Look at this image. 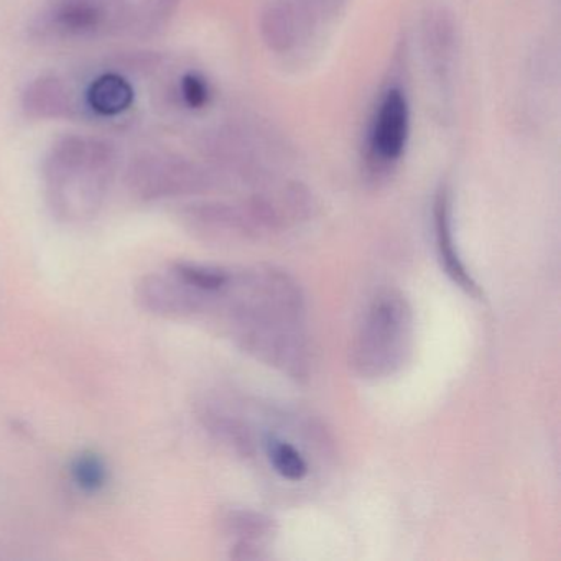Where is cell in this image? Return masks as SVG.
<instances>
[{
  "label": "cell",
  "mask_w": 561,
  "mask_h": 561,
  "mask_svg": "<svg viewBox=\"0 0 561 561\" xmlns=\"http://www.w3.org/2000/svg\"><path fill=\"white\" fill-rule=\"evenodd\" d=\"M412 344V307L400 291H386L373 301L354 336L351 367L360 379H387L405 366Z\"/></svg>",
  "instance_id": "cell-3"
},
{
  "label": "cell",
  "mask_w": 561,
  "mask_h": 561,
  "mask_svg": "<svg viewBox=\"0 0 561 561\" xmlns=\"http://www.w3.org/2000/svg\"><path fill=\"white\" fill-rule=\"evenodd\" d=\"M298 11L317 28L318 22L330 21L340 14L346 0H294Z\"/></svg>",
  "instance_id": "cell-14"
},
{
  "label": "cell",
  "mask_w": 561,
  "mask_h": 561,
  "mask_svg": "<svg viewBox=\"0 0 561 561\" xmlns=\"http://www.w3.org/2000/svg\"><path fill=\"white\" fill-rule=\"evenodd\" d=\"M225 534L236 538L231 557L236 560H261L267 558L262 548V540L271 537L275 531V524L271 517L261 512L248 508H232L221 518Z\"/></svg>",
  "instance_id": "cell-8"
},
{
  "label": "cell",
  "mask_w": 561,
  "mask_h": 561,
  "mask_svg": "<svg viewBox=\"0 0 561 561\" xmlns=\"http://www.w3.org/2000/svg\"><path fill=\"white\" fill-rule=\"evenodd\" d=\"M433 225H435L436 252H438L443 271L451 278L453 284L458 285L469 297H481V288L476 284L456 251L455 239H453L451 198L448 190H439L436 195L435 206H433Z\"/></svg>",
  "instance_id": "cell-7"
},
{
  "label": "cell",
  "mask_w": 561,
  "mask_h": 561,
  "mask_svg": "<svg viewBox=\"0 0 561 561\" xmlns=\"http://www.w3.org/2000/svg\"><path fill=\"white\" fill-rule=\"evenodd\" d=\"M410 103L405 91L392 84L379 98L370 119L367 147L373 162L392 167L402 159L410 139Z\"/></svg>",
  "instance_id": "cell-5"
},
{
  "label": "cell",
  "mask_w": 561,
  "mask_h": 561,
  "mask_svg": "<svg viewBox=\"0 0 561 561\" xmlns=\"http://www.w3.org/2000/svg\"><path fill=\"white\" fill-rule=\"evenodd\" d=\"M428 27L430 57L436 70L443 75L449 70L453 60V47H455V34L451 22L443 14H435Z\"/></svg>",
  "instance_id": "cell-11"
},
{
  "label": "cell",
  "mask_w": 561,
  "mask_h": 561,
  "mask_svg": "<svg viewBox=\"0 0 561 561\" xmlns=\"http://www.w3.org/2000/svg\"><path fill=\"white\" fill-rule=\"evenodd\" d=\"M129 192L140 202L157 203L205 192L209 176L195 163L175 153H142L126 173Z\"/></svg>",
  "instance_id": "cell-4"
},
{
  "label": "cell",
  "mask_w": 561,
  "mask_h": 561,
  "mask_svg": "<svg viewBox=\"0 0 561 561\" xmlns=\"http://www.w3.org/2000/svg\"><path fill=\"white\" fill-rule=\"evenodd\" d=\"M175 94L182 107L188 111L205 110L213 96L208 80L198 71H186L182 75L176 83Z\"/></svg>",
  "instance_id": "cell-13"
},
{
  "label": "cell",
  "mask_w": 561,
  "mask_h": 561,
  "mask_svg": "<svg viewBox=\"0 0 561 561\" xmlns=\"http://www.w3.org/2000/svg\"><path fill=\"white\" fill-rule=\"evenodd\" d=\"M22 107L35 119H64L77 113V101L67 80L47 75L25 88Z\"/></svg>",
  "instance_id": "cell-9"
},
{
  "label": "cell",
  "mask_w": 561,
  "mask_h": 561,
  "mask_svg": "<svg viewBox=\"0 0 561 561\" xmlns=\"http://www.w3.org/2000/svg\"><path fill=\"white\" fill-rule=\"evenodd\" d=\"M119 170V157L107 140L71 134L48 149L42 183L51 215L80 225L100 215Z\"/></svg>",
  "instance_id": "cell-2"
},
{
  "label": "cell",
  "mask_w": 561,
  "mask_h": 561,
  "mask_svg": "<svg viewBox=\"0 0 561 561\" xmlns=\"http://www.w3.org/2000/svg\"><path fill=\"white\" fill-rule=\"evenodd\" d=\"M213 310L222 311L236 343L295 379L307 376L305 300L300 285L274 267L231 271Z\"/></svg>",
  "instance_id": "cell-1"
},
{
  "label": "cell",
  "mask_w": 561,
  "mask_h": 561,
  "mask_svg": "<svg viewBox=\"0 0 561 561\" xmlns=\"http://www.w3.org/2000/svg\"><path fill=\"white\" fill-rule=\"evenodd\" d=\"M77 113L83 111L98 121H116L136 104V88L129 78L116 70L94 75L80 93H75Z\"/></svg>",
  "instance_id": "cell-6"
},
{
  "label": "cell",
  "mask_w": 561,
  "mask_h": 561,
  "mask_svg": "<svg viewBox=\"0 0 561 561\" xmlns=\"http://www.w3.org/2000/svg\"><path fill=\"white\" fill-rule=\"evenodd\" d=\"M71 478L83 492H98L106 485L107 468L94 453H81L71 462Z\"/></svg>",
  "instance_id": "cell-12"
},
{
  "label": "cell",
  "mask_w": 561,
  "mask_h": 561,
  "mask_svg": "<svg viewBox=\"0 0 561 561\" xmlns=\"http://www.w3.org/2000/svg\"><path fill=\"white\" fill-rule=\"evenodd\" d=\"M264 451L274 471L285 481L300 482L307 479L310 466L294 443L277 435H267L264 438Z\"/></svg>",
  "instance_id": "cell-10"
}]
</instances>
